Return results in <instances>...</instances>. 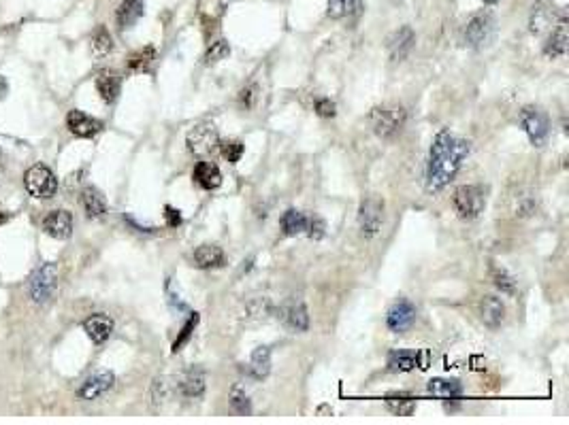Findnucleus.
Returning a JSON list of instances; mask_svg holds the SVG:
<instances>
[{"label":"nucleus","instance_id":"obj_22","mask_svg":"<svg viewBox=\"0 0 569 425\" xmlns=\"http://www.w3.org/2000/svg\"><path fill=\"white\" fill-rule=\"evenodd\" d=\"M310 219L307 215H303L300 210L296 208H288L284 215L280 217V226H282V232L286 236H298V234H307V228H310Z\"/></svg>","mask_w":569,"mask_h":425},{"label":"nucleus","instance_id":"obj_25","mask_svg":"<svg viewBox=\"0 0 569 425\" xmlns=\"http://www.w3.org/2000/svg\"><path fill=\"white\" fill-rule=\"evenodd\" d=\"M141 15H143V0H124L115 13V19H118V26L126 30L135 26L141 19Z\"/></svg>","mask_w":569,"mask_h":425},{"label":"nucleus","instance_id":"obj_36","mask_svg":"<svg viewBox=\"0 0 569 425\" xmlns=\"http://www.w3.org/2000/svg\"><path fill=\"white\" fill-rule=\"evenodd\" d=\"M230 56V45L226 43V41H216V43H211V47L207 49V53H205V64H218V62H222V60H226Z\"/></svg>","mask_w":569,"mask_h":425},{"label":"nucleus","instance_id":"obj_14","mask_svg":"<svg viewBox=\"0 0 569 425\" xmlns=\"http://www.w3.org/2000/svg\"><path fill=\"white\" fill-rule=\"evenodd\" d=\"M66 126H69V130L75 136H81V138H92L103 130V122L92 115H86L83 111H77V109L66 115Z\"/></svg>","mask_w":569,"mask_h":425},{"label":"nucleus","instance_id":"obj_5","mask_svg":"<svg viewBox=\"0 0 569 425\" xmlns=\"http://www.w3.org/2000/svg\"><path fill=\"white\" fill-rule=\"evenodd\" d=\"M520 126L535 147H544L550 136V119L538 106H524L520 111Z\"/></svg>","mask_w":569,"mask_h":425},{"label":"nucleus","instance_id":"obj_30","mask_svg":"<svg viewBox=\"0 0 569 425\" xmlns=\"http://www.w3.org/2000/svg\"><path fill=\"white\" fill-rule=\"evenodd\" d=\"M386 406L396 417H410L416 410V400H412L410 396H403V394H390L386 398Z\"/></svg>","mask_w":569,"mask_h":425},{"label":"nucleus","instance_id":"obj_6","mask_svg":"<svg viewBox=\"0 0 569 425\" xmlns=\"http://www.w3.org/2000/svg\"><path fill=\"white\" fill-rule=\"evenodd\" d=\"M24 183H26V190H28L30 196L41 198V200L51 198L58 192L56 174L45 164H35L32 168H28V172L24 176Z\"/></svg>","mask_w":569,"mask_h":425},{"label":"nucleus","instance_id":"obj_21","mask_svg":"<svg viewBox=\"0 0 569 425\" xmlns=\"http://www.w3.org/2000/svg\"><path fill=\"white\" fill-rule=\"evenodd\" d=\"M420 362V353L416 351H408V349H396L388 353V370L390 372H410L418 366Z\"/></svg>","mask_w":569,"mask_h":425},{"label":"nucleus","instance_id":"obj_44","mask_svg":"<svg viewBox=\"0 0 569 425\" xmlns=\"http://www.w3.org/2000/svg\"><path fill=\"white\" fill-rule=\"evenodd\" d=\"M484 3H488V5H495V3H499V0H484Z\"/></svg>","mask_w":569,"mask_h":425},{"label":"nucleus","instance_id":"obj_40","mask_svg":"<svg viewBox=\"0 0 569 425\" xmlns=\"http://www.w3.org/2000/svg\"><path fill=\"white\" fill-rule=\"evenodd\" d=\"M164 219H166V226L169 228H177V226H182V212L177 210V208H173V206H169L166 204L164 206Z\"/></svg>","mask_w":569,"mask_h":425},{"label":"nucleus","instance_id":"obj_15","mask_svg":"<svg viewBox=\"0 0 569 425\" xmlns=\"http://www.w3.org/2000/svg\"><path fill=\"white\" fill-rule=\"evenodd\" d=\"M567 45H569V32H567V19L561 17L548 34V41L544 45V53L548 58H561L567 53Z\"/></svg>","mask_w":569,"mask_h":425},{"label":"nucleus","instance_id":"obj_37","mask_svg":"<svg viewBox=\"0 0 569 425\" xmlns=\"http://www.w3.org/2000/svg\"><path fill=\"white\" fill-rule=\"evenodd\" d=\"M198 326V315L196 312H190V317H188V322L184 324V328H182V332H179V336L175 338V342H173V353H177V351H182V347L190 340V336H192V332H194V328Z\"/></svg>","mask_w":569,"mask_h":425},{"label":"nucleus","instance_id":"obj_18","mask_svg":"<svg viewBox=\"0 0 569 425\" xmlns=\"http://www.w3.org/2000/svg\"><path fill=\"white\" fill-rule=\"evenodd\" d=\"M192 262L196 268H203V270H209V268H218L224 264V251H222V247L218 244H200L194 249L192 253Z\"/></svg>","mask_w":569,"mask_h":425},{"label":"nucleus","instance_id":"obj_28","mask_svg":"<svg viewBox=\"0 0 569 425\" xmlns=\"http://www.w3.org/2000/svg\"><path fill=\"white\" fill-rule=\"evenodd\" d=\"M248 370H250V374L254 378H264L266 374H269V370H271V349L269 347L254 349Z\"/></svg>","mask_w":569,"mask_h":425},{"label":"nucleus","instance_id":"obj_35","mask_svg":"<svg viewBox=\"0 0 569 425\" xmlns=\"http://www.w3.org/2000/svg\"><path fill=\"white\" fill-rule=\"evenodd\" d=\"M218 147H220V153L224 156V160H228L230 164H237L246 151V145L241 143V140H222Z\"/></svg>","mask_w":569,"mask_h":425},{"label":"nucleus","instance_id":"obj_26","mask_svg":"<svg viewBox=\"0 0 569 425\" xmlns=\"http://www.w3.org/2000/svg\"><path fill=\"white\" fill-rule=\"evenodd\" d=\"M179 389L186 398H200L205 392V372L198 368L188 370L179 381Z\"/></svg>","mask_w":569,"mask_h":425},{"label":"nucleus","instance_id":"obj_34","mask_svg":"<svg viewBox=\"0 0 569 425\" xmlns=\"http://www.w3.org/2000/svg\"><path fill=\"white\" fill-rule=\"evenodd\" d=\"M492 283H495V288L501 290V294H506V296H514L516 294V281L514 276L506 270V268H499V266H492Z\"/></svg>","mask_w":569,"mask_h":425},{"label":"nucleus","instance_id":"obj_10","mask_svg":"<svg viewBox=\"0 0 569 425\" xmlns=\"http://www.w3.org/2000/svg\"><path fill=\"white\" fill-rule=\"evenodd\" d=\"M416 322V306L410 302V300H399L390 310H388V317H386V326L401 334L412 328V324Z\"/></svg>","mask_w":569,"mask_h":425},{"label":"nucleus","instance_id":"obj_17","mask_svg":"<svg viewBox=\"0 0 569 425\" xmlns=\"http://www.w3.org/2000/svg\"><path fill=\"white\" fill-rule=\"evenodd\" d=\"M480 315H482V322L484 326L488 328H499L501 324H504V319H506V304L501 298L497 296H484L482 302H480Z\"/></svg>","mask_w":569,"mask_h":425},{"label":"nucleus","instance_id":"obj_13","mask_svg":"<svg viewBox=\"0 0 569 425\" xmlns=\"http://www.w3.org/2000/svg\"><path fill=\"white\" fill-rule=\"evenodd\" d=\"M416 45V34L410 26H403L399 28L392 37L388 39V53L394 62H401L410 56V51L414 49Z\"/></svg>","mask_w":569,"mask_h":425},{"label":"nucleus","instance_id":"obj_31","mask_svg":"<svg viewBox=\"0 0 569 425\" xmlns=\"http://www.w3.org/2000/svg\"><path fill=\"white\" fill-rule=\"evenodd\" d=\"M154 60H156V49L152 45H147L135 53H130L126 66H128V70H137V73H141V70H147L152 66Z\"/></svg>","mask_w":569,"mask_h":425},{"label":"nucleus","instance_id":"obj_43","mask_svg":"<svg viewBox=\"0 0 569 425\" xmlns=\"http://www.w3.org/2000/svg\"><path fill=\"white\" fill-rule=\"evenodd\" d=\"M7 219H9V217H7V212H3V210H0V224H5Z\"/></svg>","mask_w":569,"mask_h":425},{"label":"nucleus","instance_id":"obj_9","mask_svg":"<svg viewBox=\"0 0 569 425\" xmlns=\"http://www.w3.org/2000/svg\"><path fill=\"white\" fill-rule=\"evenodd\" d=\"M495 26L497 24H495L492 13H488V11L476 13L465 26V43L470 47H484L492 37Z\"/></svg>","mask_w":569,"mask_h":425},{"label":"nucleus","instance_id":"obj_11","mask_svg":"<svg viewBox=\"0 0 569 425\" xmlns=\"http://www.w3.org/2000/svg\"><path fill=\"white\" fill-rule=\"evenodd\" d=\"M113 383H115L113 372H109V370L96 372V374H92L90 378L83 381V385L77 389V396H79V400H96L103 394H107L109 389L113 387Z\"/></svg>","mask_w":569,"mask_h":425},{"label":"nucleus","instance_id":"obj_29","mask_svg":"<svg viewBox=\"0 0 569 425\" xmlns=\"http://www.w3.org/2000/svg\"><path fill=\"white\" fill-rule=\"evenodd\" d=\"M360 11V0H328V17L342 19L356 15Z\"/></svg>","mask_w":569,"mask_h":425},{"label":"nucleus","instance_id":"obj_8","mask_svg":"<svg viewBox=\"0 0 569 425\" xmlns=\"http://www.w3.org/2000/svg\"><path fill=\"white\" fill-rule=\"evenodd\" d=\"M384 222V200L378 196H367L358 208V226L364 236H376Z\"/></svg>","mask_w":569,"mask_h":425},{"label":"nucleus","instance_id":"obj_16","mask_svg":"<svg viewBox=\"0 0 569 425\" xmlns=\"http://www.w3.org/2000/svg\"><path fill=\"white\" fill-rule=\"evenodd\" d=\"M83 330H86V334L90 336L92 342L103 344L113 332V319L103 315V312H96V315L88 317L83 322Z\"/></svg>","mask_w":569,"mask_h":425},{"label":"nucleus","instance_id":"obj_7","mask_svg":"<svg viewBox=\"0 0 569 425\" xmlns=\"http://www.w3.org/2000/svg\"><path fill=\"white\" fill-rule=\"evenodd\" d=\"M186 143H188L190 153H194L196 158H207L220 145L218 130H216L214 124H196L188 132V140H186Z\"/></svg>","mask_w":569,"mask_h":425},{"label":"nucleus","instance_id":"obj_42","mask_svg":"<svg viewBox=\"0 0 569 425\" xmlns=\"http://www.w3.org/2000/svg\"><path fill=\"white\" fill-rule=\"evenodd\" d=\"M239 102L243 106H252V102H254V88H243L239 92Z\"/></svg>","mask_w":569,"mask_h":425},{"label":"nucleus","instance_id":"obj_32","mask_svg":"<svg viewBox=\"0 0 569 425\" xmlns=\"http://www.w3.org/2000/svg\"><path fill=\"white\" fill-rule=\"evenodd\" d=\"M552 26H554V19H552V13L548 7H544V5L533 7V13H531V32L533 34H542L544 30H550Z\"/></svg>","mask_w":569,"mask_h":425},{"label":"nucleus","instance_id":"obj_19","mask_svg":"<svg viewBox=\"0 0 569 425\" xmlns=\"http://www.w3.org/2000/svg\"><path fill=\"white\" fill-rule=\"evenodd\" d=\"M192 179L198 188L203 190H216L222 183V172L211 162H198L192 170Z\"/></svg>","mask_w":569,"mask_h":425},{"label":"nucleus","instance_id":"obj_23","mask_svg":"<svg viewBox=\"0 0 569 425\" xmlns=\"http://www.w3.org/2000/svg\"><path fill=\"white\" fill-rule=\"evenodd\" d=\"M81 206L88 212V217H92V219L103 217L107 212V200L96 188H86L81 192Z\"/></svg>","mask_w":569,"mask_h":425},{"label":"nucleus","instance_id":"obj_3","mask_svg":"<svg viewBox=\"0 0 569 425\" xmlns=\"http://www.w3.org/2000/svg\"><path fill=\"white\" fill-rule=\"evenodd\" d=\"M58 285V268L54 262L41 264L28 281V294L37 304H45L54 298Z\"/></svg>","mask_w":569,"mask_h":425},{"label":"nucleus","instance_id":"obj_33","mask_svg":"<svg viewBox=\"0 0 569 425\" xmlns=\"http://www.w3.org/2000/svg\"><path fill=\"white\" fill-rule=\"evenodd\" d=\"M113 49V39L105 26H98L92 34V51L94 56H107Z\"/></svg>","mask_w":569,"mask_h":425},{"label":"nucleus","instance_id":"obj_12","mask_svg":"<svg viewBox=\"0 0 569 425\" xmlns=\"http://www.w3.org/2000/svg\"><path fill=\"white\" fill-rule=\"evenodd\" d=\"M43 230L45 234L54 236V238H69L73 234V215L69 210H51L45 215L43 219Z\"/></svg>","mask_w":569,"mask_h":425},{"label":"nucleus","instance_id":"obj_27","mask_svg":"<svg viewBox=\"0 0 569 425\" xmlns=\"http://www.w3.org/2000/svg\"><path fill=\"white\" fill-rule=\"evenodd\" d=\"M96 90L107 104L115 102V98L120 96V77L113 73V70H103L96 77Z\"/></svg>","mask_w":569,"mask_h":425},{"label":"nucleus","instance_id":"obj_39","mask_svg":"<svg viewBox=\"0 0 569 425\" xmlns=\"http://www.w3.org/2000/svg\"><path fill=\"white\" fill-rule=\"evenodd\" d=\"M314 109H316V113L320 115V117H335V102L330 100V98H320V100H316V104H314Z\"/></svg>","mask_w":569,"mask_h":425},{"label":"nucleus","instance_id":"obj_24","mask_svg":"<svg viewBox=\"0 0 569 425\" xmlns=\"http://www.w3.org/2000/svg\"><path fill=\"white\" fill-rule=\"evenodd\" d=\"M426 392L435 398H444V400H454L463 394V387L458 381L454 378H431L426 385Z\"/></svg>","mask_w":569,"mask_h":425},{"label":"nucleus","instance_id":"obj_1","mask_svg":"<svg viewBox=\"0 0 569 425\" xmlns=\"http://www.w3.org/2000/svg\"><path fill=\"white\" fill-rule=\"evenodd\" d=\"M467 156H470V140L454 136L450 130H442L435 134L428 151L426 190L431 194L442 192L456 176Z\"/></svg>","mask_w":569,"mask_h":425},{"label":"nucleus","instance_id":"obj_2","mask_svg":"<svg viewBox=\"0 0 569 425\" xmlns=\"http://www.w3.org/2000/svg\"><path fill=\"white\" fill-rule=\"evenodd\" d=\"M408 113L401 104H382L369 113V124L380 138H394L403 130Z\"/></svg>","mask_w":569,"mask_h":425},{"label":"nucleus","instance_id":"obj_41","mask_svg":"<svg viewBox=\"0 0 569 425\" xmlns=\"http://www.w3.org/2000/svg\"><path fill=\"white\" fill-rule=\"evenodd\" d=\"M307 236H312V238H322V236H324V222L318 219V217H312V219H310V228H307Z\"/></svg>","mask_w":569,"mask_h":425},{"label":"nucleus","instance_id":"obj_4","mask_svg":"<svg viewBox=\"0 0 569 425\" xmlns=\"http://www.w3.org/2000/svg\"><path fill=\"white\" fill-rule=\"evenodd\" d=\"M454 210L463 219H476L486 206V190L482 185H460L452 198Z\"/></svg>","mask_w":569,"mask_h":425},{"label":"nucleus","instance_id":"obj_38","mask_svg":"<svg viewBox=\"0 0 569 425\" xmlns=\"http://www.w3.org/2000/svg\"><path fill=\"white\" fill-rule=\"evenodd\" d=\"M230 406H232V410H235L237 415H243V417L252 412L250 398H248L243 392H235V394H232V398H230Z\"/></svg>","mask_w":569,"mask_h":425},{"label":"nucleus","instance_id":"obj_20","mask_svg":"<svg viewBox=\"0 0 569 425\" xmlns=\"http://www.w3.org/2000/svg\"><path fill=\"white\" fill-rule=\"evenodd\" d=\"M284 324L294 332H305L310 328V315L303 302H290L282 308Z\"/></svg>","mask_w":569,"mask_h":425}]
</instances>
